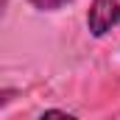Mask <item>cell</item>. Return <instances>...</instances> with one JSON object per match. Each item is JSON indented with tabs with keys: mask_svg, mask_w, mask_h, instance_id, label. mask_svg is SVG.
<instances>
[{
	"mask_svg": "<svg viewBox=\"0 0 120 120\" xmlns=\"http://www.w3.org/2000/svg\"><path fill=\"white\" fill-rule=\"evenodd\" d=\"M120 22V0H92L87 14V28L92 36H106Z\"/></svg>",
	"mask_w": 120,
	"mask_h": 120,
	"instance_id": "1",
	"label": "cell"
},
{
	"mask_svg": "<svg viewBox=\"0 0 120 120\" xmlns=\"http://www.w3.org/2000/svg\"><path fill=\"white\" fill-rule=\"evenodd\" d=\"M31 6H36L39 11H56V8H61L67 0H28Z\"/></svg>",
	"mask_w": 120,
	"mask_h": 120,
	"instance_id": "2",
	"label": "cell"
},
{
	"mask_svg": "<svg viewBox=\"0 0 120 120\" xmlns=\"http://www.w3.org/2000/svg\"><path fill=\"white\" fill-rule=\"evenodd\" d=\"M36 120H78V117H73V115H67L61 109H50V112H45L42 117H36Z\"/></svg>",
	"mask_w": 120,
	"mask_h": 120,
	"instance_id": "3",
	"label": "cell"
},
{
	"mask_svg": "<svg viewBox=\"0 0 120 120\" xmlns=\"http://www.w3.org/2000/svg\"><path fill=\"white\" fill-rule=\"evenodd\" d=\"M17 95H20L17 90H0V106H6L8 101H14Z\"/></svg>",
	"mask_w": 120,
	"mask_h": 120,
	"instance_id": "4",
	"label": "cell"
},
{
	"mask_svg": "<svg viewBox=\"0 0 120 120\" xmlns=\"http://www.w3.org/2000/svg\"><path fill=\"white\" fill-rule=\"evenodd\" d=\"M6 3H8V0H0V14H3V8H6Z\"/></svg>",
	"mask_w": 120,
	"mask_h": 120,
	"instance_id": "5",
	"label": "cell"
}]
</instances>
